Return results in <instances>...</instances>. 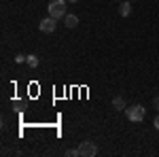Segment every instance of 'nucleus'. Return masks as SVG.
I'll use <instances>...</instances> for the list:
<instances>
[{
    "instance_id": "1",
    "label": "nucleus",
    "mask_w": 159,
    "mask_h": 157,
    "mask_svg": "<svg viewBox=\"0 0 159 157\" xmlns=\"http://www.w3.org/2000/svg\"><path fill=\"white\" fill-rule=\"evenodd\" d=\"M47 9H49V15L55 17V19H61V17L68 15V13H66V0H51Z\"/></svg>"
},
{
    "instance_id": "2",
    "label": "nucleus",
    "mask_w": 159,
    "mask_h": 157,
    "mask_svg": "<svg viewBox=\"0 0 159 157\" xmlns=\"http://www.w3.org/2000/svg\"><path fill=\"white\" fill-rule=\"evenodd\" d=\"M144 113H147V110H144L142 104H132V106L125 109V117L129 121H134V123H138V121L144 119Z\"/></svg>"
},
{
    "instance_id": "3",
    "label": "nucleus",
    "mask_w": 159,
    "mask_h": 157,
    "mask_svg": "<svg viewBox=\"0 0 159 157\" xmlns=\"http://www.w3.org/2000/svg\"><path fill=\"white\" fill-rule=\"evenodd\" d=\"M79 155L81 157H96L98 155V146L93 145L91 140H83L79 145Z\"/></svg>"
},
{
    "instance_id": "4",
    "label": "nucleus",
    "mask_w": 159,
    "mask_h": 157,
    "mask_svg": "<svg viewBox=\"0 0 159 157\" xmlns=\"http://www.w3.org/2000/svg\"><path fill=\"white\" fill-rule=\"evenodd\" d=\"M55 28H57V19L55 17H45L40 24H38V30L40 32H47V34H51V32H55Z\"/></svg>"
},
{
    "instance_id": "5",
    "label": "nucleus",
    "mask_w": 159,
    "mask_h": 157,
    "mask_svg": "<svg viewBox=\"0 0 159 157\" xmlns=\"http://www.w3.org/2000/svg\"><path fill=\"white\" fill-rule=\"evenodd\" d=\"M119 15L121 17H129L132 15V2H121L119 4Z\"/></svg>"
},
{
    "instance_id": "6",
    "label": "nucleus",
    "mask_w": 159,
    "mask_h": 157,
    "mask_svg": "<svg viewBox=\"0 0 159 157\" xmlns=\"http://www.w3.org/2000/svg\"><path fill=\"white\" fill-rule=\"evenodd\" d=\"M64 25L70 28V30L76 28V25H79V17H76V15H66V17H64Z\"/></svg>"
},
{
    "instance_id": "7",
    "label": "nucleus",
    "mask_w": 159,
    "mask_h": 157,
    "mask_svg": "<svg viewBox=\"0 0 159 157\" xmlns=\"http://www.w3.org/2000/svg\"><path fill=\"white\" fill-rule=\"evenodd\" d=\"M112 106H115V110H125L127 109V104H125V100H123L121 96H117L112 100Z\"/></svg>"
},
{
    "instance_id": "8",
    "label": "nucleus",
    "mask_w": 159,
    "mask_h": 157,
    "mask_svg": "<svg viewBox=\"0 0 159 157\" xmlns=\"http://www.w3.org/2000/svg\"><path fill=\"white\" fill-rule=\"evenodd\" d=\"M25 64H28L30 68H38V64H40V60H38L36 55H28V60H25Z\"/></svg>"
},
{
    "instance_id": "9",
    "label": "nucleus",
    "mask_w": 159,
    "mask_h": 157,
    "mask_svg": "<svg viewBox=\"0 0 159 157\" xmlns=\"http://www.w3.org/2000/svg\"><path fill=\"white\" fill-rule=\"evenodd\" d=\"M25 60H28V55H24V53H17V55H15V62H17V64H24Z\"/></svg>"
},
{
    "instance_id": "10",
    "label": "nucleus",
    "mask_w": 159,
    "mask_h": 157,
    "mask_svg": "<svg viewBox=\"0 0 159 157\" xmlns=\"http://www.w3.org/2000/svg\"><path fill=\"white\" fill-rule=\"evenodd\" d=\"M79 155V149H68L66 151V157H76Z\"/></svg>"
},
{
    "instance_id": "11",
    "label": "nucleus",
    "mask_w": 159,
    "mask_h": 157,
    "mask_svg": "<svg viewBox=\"0 0 159 157\" xmlns=\"http://www.w3.org/2000/svg\"><path fill=\"white\" fill-rule=\"evenodd\" d=\"M153 106H155V109L159 110V98H155V100H153Z\"/></svg>"
},
{
    "instance_id": "12",
    "label": "nucleus",
    "mask_w": 159,
    "mask_h": 157,
    "mask_svg": "<svg viewBox=\"0 0 159 157\" xmlns=\"http://www.w3.org/2000/svg\"><path fill=\"white\" fill-rule=\"evenodd\" d=\"M153 123H155V127L159 130V113H157V117H155V121H153Z\"/></svg>"
},
{
    "instance_id": "13",
    "label": "nucleus",
    "mask_w": 159,
    "mask_h": 157,
    "mask_svg": "<svg viewBox=\"0 0 159 157\" xmlns=\"http://www.w3.org/2000/svg\"><path fill=\"white\" fill-rule=\"evenodd\" d=\"M66 2H79V0H66Z\"/></svg>"
},
{
    "instance_id": "14",
    "label": "nucleus",
    "mask_w": 159,
    "mask_h": 157,
    "mask_svg": "<svg viewBox=\"0 0 159 157\" xmlns=\"http://www.w3.org/2000/svg\"><path fill=\"white\" fill-rule=\"evenodd\" d=\"M112 2H119V0H112Z\"/></svg>"
}]
</instances>
